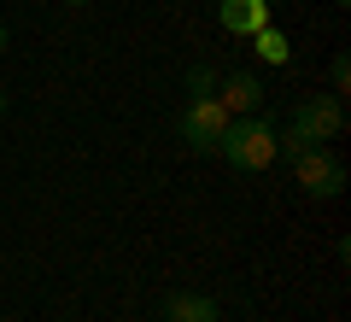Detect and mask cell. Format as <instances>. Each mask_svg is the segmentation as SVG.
Segmentation results:
<instances>
[{
	"label": "cell",
	"instance_id": "13",
	"mask_svg": "<svg viewBox=\"0 0 351 322\" xmlns=\"http://www.w3.org/2000/svg\"><path fill=\"white\" fill-rule=\"evenodd\" d=\"M64 6H88V0H64Z\"/></svg>",
	"mask_w": 351,
	"mask_h": 322
},
{
	"label": "cell",
	"instance_id": "9",
	"mask_svg": "<svg viewBox=\"0 0 351 322\" xmlns=\"http://www.w3.org/2000/svg\"><path fill=\"white\" fill-rule=\"evenodd\" d=\"M328 88H334V100L351 94V59L346 53H334V65H328Z\"/></svg>",
	"mask_w": 351,
	"mask_h": 322
},
{
	"label": "cell",
	"instance_id": "1",
	"mask_svg": "<svg viewBox=\"0 0 351 322\" xmlns=\"http://www.w3.org/2000/svg\"><path fill=\"white\" fill-rule=\"evenodd\" d=\"M276 135L281 129L269 124V117H228V129H223V141H217V152H223L228 164H234V170H269V164H276Z\"/></svg>",
	"mask_w": 351,
	"mask_h": 322
},
{
	"label": "cell",
	"instance_id": "12",
	"mask_svg": "<svg viewBox=\"0 0 351 322\" xmlns=\"http://www.w3.org/2000/svg\"><path fill=\"white\" fill-rule=\"evenodd\" d=\"M0 53H6V24H0Z\"/></svg>",
	"mask_w": 351,
	"mask_h": 322
},
{
	"label": "cell",
	"instance_id": "11",
	"mask_svg": "<svg viewBox=\"0 0 351 322\" xmlns=\"http://www.w3.org/2000/svg\"><path fill=\"white\" fill-rule=\"evenodd\" d=\"M0 117H6V88H0Z\"/></svg>",
	"mask_w": 351,
	"mask_h": 322
},
{
	"label": "cell",
	"instance_id": "3",
	"mask_svg": "<svg viewBox=\"0 0 351 322\" xmlns=\"http://www.w3.org/2000/svg\"><path fill=\"white\" fill-rule=\"evenodd\" d=\"M287 164H293V176H299V187L316 194V199H334L339 187H346V164H339L328 147H304L299 159H287Z\"/></svg>",
	"mask_w": 351,
	"mask_h": 322
},
{
	"label": "cell",
	"instance_id": "15",
	"mask_svg": "<svg viewBox=\"0 0 351 322\" xmlns=\"http://www.w3.org/2000/svg\"><path fill=\"white\" fill-rule=\"evenodd\" d=\"M158 322H164V317H158Z\"/></svg>",
	"mask_w": 351,
	"mask_h": 322
},
{
	"label": "cell",
	"instance_id": "2",
	"mask_svg": "<svg viewBox=\"0 0 351 322\" xmlns=\"http://www.w3.org/2000/svg\"><path fill=\"white\" fill-rule=\"evenodd\" d=\"M293 135L304 141V147H322V141H339L346 135V100H334V94H311V100H299L293 106Z\"/></svg>",
	"mask_w": 351,
	"mask_h": 322
},
{
	"label": "cell",
	"instance_id": "5",
	"mask_svg": "<svg viewBox=\"0 0 351 322\" xmlns=\"http://www.w3.org/2000/svg\"><path fill=\"white\" fill-rule=\"evenodd\" d=\"M217 106H223L228 117H252L263 106V76H252V71H234V76H223V88H217Z\"/></svg>",
	"mask_w": 351,
	"mask_h": 322
},
{
	"label": "cell",
	"instance_id": "4",
	"mask_svg": "<svg viewBox=\"0 0 351 322\" xmlns=\"http://www.w3.org/2000/svg\"><path fill=\"white\" fill-rule=\"evenodd\" d=\"M176 129H182V141H188L193 152H217V141H223V129H228V112L217 106L211 94H199L188 112H182V124H176Z\"/></svg>",
	"mask_w": 351,
	"mask_h": 322
},
{
	"label": "cell",
	"instance_id": "7",
	"mask_svg": "<svg viewBox=\"0 0 351 322\" xmlns=\"http://www.w3.org/2000/svg\"><path fill=\"white\" fill-rule=\"evenodd\" d=\"M164 322H223L211 293H164Z\"/></svg>",
	"mask_w": 351,
	"mask_h": 322
},
{
	"label": "cell",
	"instance_id": "14",
	"mask_svg": "<svg viewBox=\"0 0 351 322\" xmlns=\"http://www.w3.org/2000/svg\"><path fill=\"white\" fill-rule=\"evenodd\" d=\"M334 6H351V0H334Z\"/></svg>",
	"mask_w": 351,
	"mask_h": 322
},
{
	"label": "cell",
	"instance_id": "10",
	"mask_svg": "<svg viewBox=\"0 0 351 322\" xmlns=\"http://www.w3.org/2000/svg\"><path fill=\"white\" fill-rule=\"evenodd\" d=\"M188 88H193V94H211V88H217V76L205 71V65H193V71H188Z\"/></svg>",
	"mask_w": 351,
	"mask_h": 322
},
{
	"label": "cell",
	"instance_id": "6",
	"mask_svg": "<svg viewBox=\"0 0 351 322\" xmlns=\"http://www.w3.org/2000/svg\"><path fill=\"white\" fill-rule=\"evenodd\" d=\"M217 24L228 36H252L269 24V0H217Z\"/></svg>",
	"mask_w": 351,
	"mask_h": 322
},
{
	"label": "cell",
	"instance_id": "8",
	"mask_svg": "<svg viewBox=\"0 0 351 322\" xmlns=\"http://www.w3.org/2000/svg\"><path fill=\"white\" fill-rule=\"evenodd\" d=\"M246 41H252V53H258L263 65H287V59H293V47H287V36H281L276 24H263V30H252Z\"/></svg>",
	"mask_w": 351,
	"mask_h": 322
}]
</instances>
